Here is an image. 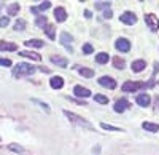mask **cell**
Segmentation results:
<instances>
[{
  "label": "cell",
  "instance_id": "4dcf8cb0",
  "mask_svg": "<svg viewBox=\"0 0 159 155\" xmlns=\"http://www.w3.org/2000/svg\"><path fill=\"white\" fill-rule=\"evenodd\" d=\"M97 102H100V104H108V98H105V96H102V94H96V98H94Z\"/></svg>",
  "mask_w": 159,
  "mask_h": 155
},
{
  "label": "cell",
  "instance_id": "3957f363",
  "mask_svg": "<svg viewBox=\"0 0 159 155\" xmlns=\"http://www.w3.org/2000/svg\"><path fill=\"white\" fill-rule=\"evenodd\" d=\"M145 86H147V83H143V82H126L123 85V91H126V93H135L137 90L145 88Z\"/></svg>",
  "mask_w": 159,
  "mask_h": 155
},
{
  "label": "cell",
  "instance_id": "277c9868",
  "mask_svg": "<svg viewBox=\"0 0 159 155\" xmlns=\"http://www.w3.org/2000/svg\"><path fill=\"white\" fill-rule=\"evenodd\" d=\"M145 22L148 24V27L153 31V32H156V31H159V19L153 15V13H148L147 16H145Z\"/></svg>",
  "mask_w": 159,
  "mask_h": 155
},
{
  "label": "cell",
  "instance_id": "2e32d148",
  "mask_svg": "<svg viewBox=\"0 0 159 155\" xmlns=\"http://www.w3.org/2000/svg\"><path fill=\"white\" fill-rule=\"evenodd\" d=\"M145 67H147V62H145L143 59H139V61L132 62V70L134 72H142Z\"/></svg>",
  "mask_w": 159,
  "mask_h": 155
},
{
  "label": "cell",
  "instance_id": "e575fe53",
  "mask_svg": "<svg viewBox=\"0 0 159 155\" xmlns=\"http://www.w3.org/2000/svg\"><path fill=\"white\" fill-rule=\"evenodd\" d=\"M8 149H10V150H15V152H18V153L24 150L21 146H15V144H10V146H8Z\"/></svg>",
  "mask_w": 159,
  "mask_h": 155
},
{
  "label": "cell",
  "instance_id": "f1b7e54d",
  "mask_svg": "<svg viewBox=\"0 0 159 155\" xmlns=\"http://www.w3.org/2000/svg\"><path fill=\"white\" fill-rule=\"evenodd\" d=\"M102 128L103 130H108V131H123L121 128H116V126H111V125H107V123H102Z\"/></svg>",
  "mask_w": 159,
  "mask_h": 155
},
{
  "label": "cell",
  "instance_id": "ffe728a7",
  "mask_svg": "<svg viewBox=\"0 0 159 155\" xmlns=\"http://www.w3.org/2000/svg\"><path fill=\"white\" fill-rule=\"evenodd\" d=\"M78 72L81 74L83 77H86V79H91V77H94V70H92V69H86V67H78Z\"/></svg>",
  "mask_w": 159,
  "mask_h": 155
},
{
  "label": "cell",
  "instance_id": "4316f807",
  "mask_svg": "<svg viewBox=\"0 0 159 155\" xmlns=\"http://www.w3.org/2000/svg\"><path fill=\"white\" fill-rule=\"evenodd\" d=\"M96 8L97 10H103V8H110V2H96Z\"/></svg>",
  "mask_w": 159,
  "mask_h": 155
},
{
  "label": "cell",
  "instance_id": "e0dca14e",
  "mask_svg": "<svg viewBox=\"0 0 159 155\" xmlns=\"http://www.w3.org/2000/svg\"><path fill=\"white\" fill-rule=\"evenodd\" d=\"M142 126H143V130H147V131H151V133H156V131H159V125H157V123L143 122V123H142Z\"/></svg>",
  "mask_w": 159,
  "mask_h": 155
},
{
  "label": "cell",
  "instance_id": "44dd1931",
  "mask_svg": "<svg viewBox=\"0 0 159 155\" xmlns=\"http://www.w3.org/2000/svg\"><path fill=\"white\" fill-rule=\"evenodd\" d=\"M48 8H51V2H43L40 7H34L32 13H38V11H46Z\"/></svg>",
  "mask_w": 159,
  "mask_h": 155
},
{
  "label": "cell",
  "instance_id": "f546056e",
  "mask_svg": "<svg viewBox=\"0 0 159 155\" xmlns=\"http://www.w3.org/2000/svg\"><path fill=\"white\" fill-rule=\"evenodd\" d=\"M34 102H35V104H38L40 107H42L46 114H49V107H48V104H45V102H42V101H38V99H34Z\"/></svg>",
  "mask_w": 159,
  "mask_h": 155
},
{
  "label": "cell",
  "instance_id": "836d02e7",
  "mask_svg": "<svg viewBox=\"0 0 159 155\" xmlns=\"http://www.w3.org/2000/svg\"><path fill=\"white\" fill-rule=\"evenodd\" d=\"M0 66H5V67H10V66H11V61H10L8 58H7V59H5V58H0Z\"/></svg>",
  "mask_w": 159,
  "mask_h": 155
},
{
  "label": "cell",
  "instance_id": "d6a6232c",
  "mask_svg": "<svg viewBox=\"0 0 159 155\" xmlns=\"http://www.w3.org/2000/svg\"><path fill=\"white\" fill-rule=\"evenodd\" d=\"M8 22H10V19L7 16H0V27H7Z\"/></svg>",
  "mask_w": 159,
  "mask_h": 155
},
{
  "label": "cell",
  "instance_id": "d6986e66",
  "mask_svg": "<svg viewBox=\"0 0 159 155\" xmlns=\"http://www.w3.org/2000/svg\"><path fill=\"white\" fill-rule=\"evenodd\" d=\"M43 31L46 32V35L51 38V40H54V37H56V32H54V26H52V24H46L45 27H43Z\"/></svg>",
  "mask_w": 159,
  "mask_h": 155
},
{
  "label": "cell",
  "instance_id": "9a60e30c",
  "mask_svg": "<svg viewBox=\"0 0 159 155\" xmlns=\"http://www.w3.org/2000/svg\"><path fill=\"white\" fill-rule=\"evenodd\" d=\"M51 62L52 64H57L59 67H67V64H69V61L65 59V58H61V56H51Z\"/></svg>",
  "mask_w": 159,
  "mask_h": 155
},
{
  "label": "cell",
  "instance_id": "d4e9b609",
  "mask_svg": "<svg viewBox=\"0 0 159 155\" xmlns=\"http://www.w3.org/2000/svg\"><path fill=\"white\" fill-rule=\"evenodd\" d=\"M113 66H115L116 69H124L126 62H124V59H121V58H115V59H113Z\"/></svg>",
  "mask_w": 159,
  "mask_h": 155
},
{
  "label": "cell",
  "instance_id": "7c38bea8",
  "mask_svg": "<svg viewBox=\"0 0 159 155\" xmlns=\"http://www.w3.org/2000/svg\"><path fill=\"white\" fill-rule=\"evenodd\" d=\"M135 101H137V104H139V106H142V107H147V106L150 104V102H151V98H150L147 93H145V94H139Z\"/></svg>",
  "mask_w": 159,
  "mask_h": 155
},
{
  "label": "cell",
  "instance_id": "7402d4cb",
  "mask_svg": "<svg viewBox=\"0 0 159 155\" xmlns=\"http://www.w3.org/2000/svg\"><path fill=\"white\" fill-rule=\"evenodd\" d=\"M0 50H3V51H15V50H18V46L15 45V43H7V42H2L0 43Z\"/></svg>",
  "mask_w": 159,
  "mask_h": 155
},
{
  "label": "cell",
  "instance_id": "5bb4252c",
  "mask_svg": "<svg viewBox=\"0 0 159 155\" xmlns=\"http://www.w3.org/2000/svg\"><path fill=\"white\" fill-rule=\"evenodd\" d=\"M49 85H51V88H54V90H61L64 86V79L62 77H52V79L49 80Z\"/></svg>",
  "mask_w": 159,
  "mask_h": 155
},
{
  "label": "cell",
  "instance_id": "603a6c76",
  "mask_svg": "<svg viewBox=\"0 0 159 155\" xmlns=\"http://www.w3.org/2000/svg\"><path fill=\"white\" fill-rule=\"evenodd\" d=\"M96 61H97L99 64L108 62V55H107V53H99V55H96Z\"/></svg>",
  "mask_w": 159,
  "mask_h": 155
},
{
  "label": "cell",
  "instance_id": "74e56055",
  "mask_svg": "<svg viewBox=\"0 0 159 155\" xmlns=\"http://www.w3.org/2000/svg\"><path fill=\"white\" fill-rule=\"evenodd\" d=\"M0 141H2V139H0Z\"/></svg>",
  "mask_w": 159,
  "mask_h": 155
},
{
  "label": "cell",
  "instance_id": "52a82bcc",
  "mask_svg": "<svg viewBox=\"0 0 159 155\" xmlns=\"http://www.w3.org/2000/svg\"><path fill=\"white\" fill-rule=\"evenodd\" d=\"M72 42H73V38H72V35L70 34H67V32H62L61 34V43L67 48L70 53L73 51V48H72Z\"/></svg>",
  "mask_w": 159,
  "mask_h": 155
},
{
  "label": "cell",
  "instance_id": "6da1fadb",
  "mask_svg": "<svg viewBox=\"0 0 159 155\" xmlns=\"http://www.w3.org/2000/svg\"><path fill=\"white\" fill-rule=\"evenodd\" d=\"M34 72H35V67L30 66V64H27V62H19L13 67V75H15L16 79L25 77V75H32Z\"/></svg>",
  "mask_w": 159,
  "mask_h": 155
},
{
  "label": "cell",
  "instance_id": "83f0119b",
  "mask_svg": "<svg viewBox=\"0 0 159 155\" xmlns=\"http://www.w3.org/2000/svg\"><path fill=\"white\" fill-rule=\"evenodd\" d=\"M92 51H94V48H92L91 43H84V45H83V53H84V55H91Z\"/></svg>",
  "mask_w": 159,
  "mask_h": 155
},
{
  "label": "cell",
  "instance_id": "8d00e7d4",
  "mask_svg": "<svg viewBox=\"0 0 159 155\" xmlns=\"http://www.w3.org/2000/svg\"><path fill=\"white\" fill-rule=\"evenodd\" d=\"M84 16L89 19V18H91V11H88V10H86V11H84Z\"/></svg>",
  "mask_w": 159,
  "mask_h": 155
},
{
  "label": "cell",
  "instance_id": "ac0fdd59",
  "mask_svg": "<svg viewBox=\"0 0 159 155\" xmlns=\"http://www.w3.org/2000/svg\"><path fill=\"white\" fill-rule=\"evenodd\" d=\"M25 45H27L29 48H42L45 43L40 40V38H32V40H27V42H25Z\"/></svg>",
  "mask_w": 159,
  "mask_h": 155
},
{
  "label": "cell",
  "instance_id": "9c48e42d",
  "mask_svg": "<svg viewBox=\"0 0 159 155\" xmlns=\"http://www.w3.org/2000/svg\"><path fill=\"white\" fill-rule=\"evenodd\" d=\"M129 106H130V104H129V101H127V99H118L113 109H115V112H119V114H123V112H124L126 109H129Z\"/></svg>",
  "mask_w": 159,
  "mask_h": 155
},
{
  "label": "cell",
  "instance_id": "8992f818",
  "mask_svg": "<svg viewBox=\"0 0 159 155\" xmlns=\"http://www.w3.org/2000/svg\"><path fill=\"white\" fill-rule=\"evenodd\" d=\"M115 46H116V50H118V51H123V53H127V51L130 50V42L127 40V38H118Z\"/></svg>",
  "mask_w": 159,
  "mask_h": 155
},
{
  "label": "cell",
  "instance_id": "1f68e13d",
  "mask_svg": "<svg viewBox=\"0 0 159 155\" xmlns=\"http://www.w3.org/2000/svg\"><path fill=\"white\" fill-rule=\"evenodd\" d=\"M37 26H40V27H45V26H46V16H38V18H37Z\"/></svg>",
  "mask_w": 159,
  "mask_h": 155
},
{
  "label": "cell",
  "instance_id": "ba28073f",
  "mask_svg": "<svg viewBox=\"0 0 159 155\" xmlns=\"http://www.w3.org/2000/svg\"><path fill=\"white\" fill-rule=\"evenodd\" d=\"M99 83H100L102 86H105V88H110V90L116 88V82L111 79V77H107V75L100 77V79H99Z\"/></svg>",
  "mask_w": 159,
  "mask_h": 155
},
{
  "label": "cell",
  "instance_id": "4fadbf2b",
  "mask_svg": "<svg viewBox=\"0 0 159 155\" xmlns=\"http://www.w3.org/2000/svg\"><path fill=\"white\" fill-rule=\"evenodd\" d=\"M19 56L29 58L32 61H42V56H40L38 53H34V51H19Z\"/></svg>",
  "mask_w": 159,
  "mask_h": 155
},
{
  "label": "cell",
  "instance_id": "30bf717a",
  "mask_svg": "<svg viewBox=\"0 0 159 155\" xmlns=\"http://www.w3.org/2000/svg\"><path fill=\"white\" fill-rule=\"evenodd\" d=\"M54 18H56L57 22H64L65 19H67V11H65L62 7H57L54 10Z\"/></svg>",
  "mask_w": 159,
  "mask_h": 155
},
{
  "label": "cell",
  "instance_id": "484cf974",
  "mask_svg": "<svg viewBox=\"0 0 159 155\" xmlns=\"http://www.w3.org/2000/svg\"><path fill=\"white\" fill-rule=\"evenodd\" d=\"M15 29H16V31H24V29H25V21H24V19H18V21L15 22Z\"/></svg>",
  "mask_w": 159,
  "mask_h": 155
},
{
  "label": "cell",
  "instance_id": "8fae6325",
  "mask_svg": "<svg viewBox=\"0 0 159 155\" xmlns=\"http://www.w3.org/2000/svg\"><path fill=\"white\" fill-rule=\"evenodd\" d=\"M73 93L76 94V96H80V98H89L91 96V91L88 88H83V86H80V85H76L75 88H73Z\"/></svg>",
  "mask_w": 159,
  "mask_h": 155
},
{
  "label": "cell",
  "instance_id": "cb8c5ba5",
  "mask_svg": "<svg viewBox=\"0 0 159 155\" xmlns=\"http://www.w3.org/2000/svg\"><path fill=\"white\" fill-rule=\"evenodd\" d=\"M18 11H19V3H11V5L8 7V15H10V16H15Z\"/></svg>",
  "mask_w": 159,
  "mask_h": 155
},
{
  "label": "cell",
  "instance_id": "d590c367",
  "mask_svg": "<svg viewBox=\"0 0 159 155\" xmlns=\"http://www.w3.org/2000/svg\"><path fill=\"white\" fill-rule=\"evenodd\" d=\"M111 16H113V13H111L110 10H107V11H105V13H103V18H105V19H110Z\"/></svg>",
  "mask_w": 159,
  "mask_h": 155
},
{
  "label": "cell",
  "instance_id": "5b68a950",
  "mask_svg": "<svg viewBox=\"0 0 159 155\" xmlns=\"http://www.w3.org/2000/svg\"><path fill=\"white\" fill-rule=\"evenodd\" d=\"M119 19H121V22L129 24V26H132V24H135V22H137V16H135L132 11H124L123 15L119 16Z\"/></svg>",
  "mask_w": 159,
  "mask_h": 155
},
{
  "label": "cell",
  "instance_id": "7a4b0ae2",
  "mask_svg": "<svg viewBox=\"0 0 159 155\" xmlns=\"http://www.w3.org/2000/svg\"><path fill=\"white\" fill-rule=\"evenodd\" d=\"M64 115L67 117L70 122H73V123H76V125H80V126H84V128H89L91 130V123L89 122H86V120H83L81 117H78L76 114H73V112H69V110H64Z\"/></svg>",
  "mask_w": 159,
  "mask_h": 155
}]
</instances>
